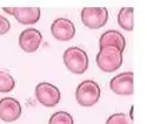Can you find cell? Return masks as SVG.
<instances>
[{
	"label": "cell",
	"mask_w": 147,
	"mask_h": 124,
	"mask_svg": "<svg viewBox=\"0 0 147 124\" xmlns=\"http://www.w3.org/2000/svg\"><path fill=\"white\" fill-rule=\"evenodd\" d=\"M96 65L105 73H113L122 65V52L114 46L102 47L96 54Z\"/></svg>",
	"instance_id": "obj_1"
},
{
	"label": "cell",
	"mask_w": 147,
	"mask_h": 124,
	"mask_svg": "<svg viewBox=\"0 0 147 124\" xmlns=\"http://www.w3.org/2000/svg\"><path fill=\"white\" fill-rule=\"evenodd\" d=\"M106 46H114V47L119 48L121 52H124L126 48V40L120 32L107 31L99 39V48H102Z\"/></svg>",
	"instance_id": "obj_11"
},
{
	"label": "cell",
	"mask_w": 147,
	"mask_h": 124,
	"mask_svg": "<svg viewBox=\"0 0 147 124\" xmlns=\"http://www.w3.org/2000/svg\"><path fill=\"white\" fill-rule=\"evenodd\" d=\"M48 124H74V121L72 115L66 111H57L51 116Z\"/></svg>",
	"instance_id": "obj_14"
},
{
	"label": "cell",
	"mask_w": 147,
	"mask_h": 124,
	"mask_svg": "<svg viewBox=\"0 0 147 124\" xmlns=\"http://www.w3.org/2000/svg\"><path fill=\"white\" fill-rule=\"evenodd\" d=\"M106 124H133V123L128 115L124 113H118L109 116L106 121Z\"/></svg>",
	"instance_id": "obj_15"
},
{
	"label": "cell",
	"mask_w": 147,
	"mask_h": 124,
	"mask_svg": "<svg viewBox=\"0 0 147 124\" xmlns=\"http://www.w3.org/2000/svg\"><path fill=\"white\" fill-rule=\"evenodd\" d=\"M101 90L95 81L86 80L82 81L76 90V98L80 105L92 107L100 100Z\"/></svg>",
	"instance_id": "obj_3"
},
{
	"label": "cell",
	"mask_w": 147,
	"mask_h": 124,
	"mask_svg": "<svg viewBox=\"0 0 147 124\" xmlns=\"http://www.w3.org/2000/svg\"><path fill=\"white\" fill-rule=\"evenodd\" d=\"M51 33L59 41H68L76 34V27L69 19L59 18L53 21L51 26Z\"/></svg>",
	"instance_id": "obj_9"
},
{
	"label": "cell",
	"mask_w": 147,
	"mask_h": 124,
	"mask_svg": "<svg viewBox=\"0 0 147 124\" xmlns=\"http://www.w3.org/2000/svg\"><path fill=\"white\" fill-rule=\"evenodd\" d=\"M35 96L42 105L52 108L55 107L61 98L60 90L55 85L48 82H41L35 87Z\"/></svg>",
	"instance_id": "obj_5"
},
{
	"label": "cell",
	"mask_w": 147,
	"mask_h": 124,
	"mask_svg": "<svg viewBox=\"0 0 147 124\" xmlns=\"http://www.w3.org/2000/svg\"><path fill=\"white\" fill-rule=\"evenodd\" d=\"M80 15L86 27L91 29H99L107 23L108 11L105 7H85L82 8Z\"/></svg>",
	"instance_id": "obj_4"
},
{
	"label": "cell",
	"mask_w": 147,
	"mask_h": 124,
	"mask_svg": "<svg viewBox=\"0 0 147 124\" xmlns=\"http://www.w3.org/2000/svg\"><path fill=\"white\" fill-rule=\"evenodd\" d=\"M134 9L132 7H124L118 13V25L125 31H133L134 27V18H133Z\"/></svg>",
	"instance_id": "obj_12"
},
{
	"label": "cell",
	"mask_w": 147,
	"mask_h": 124,
	"mask_svg": "<svg viewBox=\"0 0 147 124\" xmlns=\"http://www.w3.org/2000/svg\"><path fill=\"white\" fill-rule=\"evenodd\" d=\"M6 13L12 14L22 25H33L38 22L41 15L39 7H25V8H3Z\"/></svg>",
	"instance_id": "obj_10"
},
{
	"label": "cell",
	"mask_w": 147,
	"mask_h": 124,
	"mask_svg": "<svg viewBox=\"0 0 147 124\" xmlns=\"http://www.w3.org/2000/svg\"><path fill=\"white\" fill-rule=\"evenodd\" d=\"M16 81L7 71L0 70V93H9L14 89Z\"/></svg>",
	"instance_id": "obj_13"
},
{
	"label": "cell",
	"mask_w": 147,
	"mask_h": 124,
	"mask_svg": "<svg viewBox=\"0 0 147 124\" xmlns=\"http://www.w3.org/2000/svg\"><path fill=\"white\" fill-rule=\"evenodd\" d=\"M42 34L36 28H27L22 31L19 36V46L24 52L34 53L41 45Z\"/></svg>",
	"instance_id": "obj_7"
},
{
	"label": "cell",
	"mask_w": 147,
	"mask_h": 124,
	"mask_svg": "<svg viewBox=\"0 0 147 124\" xmlns=\"http://www.w3.org/2000/svg\"><path fill=\"white\" fill-rule=\"evenodd\" d=\"M109 88L113 93L117 95H122V96H129L134 91L133 87V73L132 71H126L118 74L114 76L111 82H109Z\"/></svg>",
	"instance_id": "obj_6"
},
{
	"label": "cell",
	"mask_w": 147,
	"mask_h": 124,
	"mask_svg": "<svg viewBox=\"0 0 147 124\" xmlns=\"http://www.w3.org/2000/svg\"><path fill=\"white\" fill-rule=\"evenodd\" d=\"M11 28V23L7 18L0 15V35L6 34Z\"/></svg>",
	"instance_id": "obj_16"
},
{
	"label": "cell",
	"mask_w": 147,
	"mask_h": 124,
	"mask_svg": "<svg viewBox=\"0 0 147 124\" xmlns=\"http://www.w3.org/2000/svg\"><path fill=\"white\" fill-rule=\"evenodd\" d=\"M22 113L20 103L13 97H4L0 100V118L6 123L17 121Z\"/></svg>",
	"instance_id": "obj_8"
},
{
	"label": "cell",
	"mask_w": 147,
	"mask_h": 124,
	"mask_svg": "<svg viewBox=\"0 0 147 124\" xmlns=\"http://www.w3.org/2000/svg\"><path fill=\"white\" fill-rule=\"evenodd\" d=\"M64 63L73 74H84L88 69V55L79 47H69L64 53Z\"/></svg>",
	"instance_id": "obj_2"
}]
</instances>
